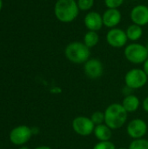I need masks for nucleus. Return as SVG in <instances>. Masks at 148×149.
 I'll list each match as a JSON object with an SVG mask.
<instances>
[{"label": "nucleus", "mask_w": 148, "mask_h": 149, "mask_svg": "<svg viewBox=\"0 0 148 149\" xmlns=\"http://www.w3.org/2000/svg\"><path fill=\"white\" fill-rule=\"evenodd\" d=\"M148 80V76L143 69L134 68L128 71L125 76V83L130 89H140L143 87Z\"/></svg>", "instance_id": "nucleus-5"}, {"label": "nucleus", "mask_w": 148, "mask_h": 149, "mask_svg": "<svg viewBox=\"0 0 148 149\" xmlns=\"http://www.w3.org/2000/svg\"><path fill=\"white\" fill-rule=\"evenodd\" d=\"M84 72L89 79H97L102 76L104 72V66L99 59L90 58L84 65Z\"/></svg>", "instance_id": "nucleus-10"}, {"label": "nucleus", "mask_w": 148, "mask_h": 149, "mask_svg": "<svg viewBox=\"0 0 148 149\" xmlns=\"http://www.w3.org/2000/svg\"><path fill=\"white\" fill-rule=\"evenodd\" d=\"M20 149H30L29 148H27V147H22Z\"/></svg>", "instance_id": "nucleus-26"}, {"label": "nucleus", "mask_w": 148, "mask_h": 149, "mask_svg": "<svg viewBox=\"0 0 148 149\" xmlns=\"http://www.w3.org/2000/svg\"><path fill=\"white\" fill-rule=\"evenodd\" d=\"M128 135L134 139H141L147 133V124L141 119H134L131 120L126 127Z\"/></svg>", "instance_id": "nucleus-9"}, {"label": "nucleus", "mask_w": 148, "mask_h": 149, "mask_svg": "<svg viewBox=\"0 0 148 149\" xmlns=\"http://www.w3.org/2000/svg\"><path fill=\"white\" fill-rule=\"evenodd\" d=\"M34 149H51L50 147H47V146H41V147H38Z\"/></svg>", "instance_id": "nucleus-25"}, {"label": "nucleus", "mask_w": 148, "mask_h": 149, "mask_svg": "<svg viewBox=\"0 0 148 149\" xmlns=\"http://www.w3.org/2000/svg\"><path fill=\"white\" fill-rule=\"evenodd\" d=\"M126 33L128 40L135 42V41H138L139 39L141 38V37L143 35V30H142L141 26L135 24H133L127 27Z\"/></svg>", "instance_id": "nucleus-16"}, {"label": "nucleus", "mask_w": 148, "mask_h": 149, "mask_svg": "<svg viewBox=\"0 0 148 149\" xmlns=\"http://www.w3.org/2000/svg\"><path fill=\"white\" fill-rule=\"evenodd\" d=\"M143 71L146 72V74L148 76V58L143 63Z\"/></svg>", "instance_id": "nucleus-24"}, {"label": "nucleus", "mask_w": 148, "mask_h": 149, "mask_svg": "<svg viewBox=\"0 0 148 149\" xmlns=\"http://www.w3.org/2000/svg\"><path fill=\"white\" fill-rule=\"evenodd\" d=\"M94 135L97 140L99 141H110L113 136L112 129L106 124H101L95 126L94 128Z\"/></svg>", "instance_id": "nucleus-14"}, {"label": "nucleus", "mask_w": 148, "mask_h": 149, "mask_svg": "<svg viewBox=\"0 0 148 149\" xmlns=\"http://www.w3.org/2000/svg\"><path fill=\"white\" fill-rule=\"evenodd\" d=\"M79 9L77 0H57L54 5V14L58 21L65 24L73 22L79 16Z\"/></svg>", "instance_id": "nucleus-1"}, {"label": "nucleus", "mask_w": 148, "mask_h": 149, "mask_svg": "<svg viewBox=\"0 0 148 149\" xmlns=\"http://www.w3.org/2000/svg\"><path fill=\"white\" fill-rule=\"evenodd\" d=\"M106 41L108 45L113 48H121L126 45L128 38L126 31L115 27L108 31L106 34Z\"/></svg>", "instance_id": "nucleus-8"}, {"label": "nucleus", "mask_w": 148, "mask_h": 149, "mask_svg": "<svg viewBox=\"0 0 148 149\" xmlns=\"http://www.w3.org/2000/svg\"><path fill=\"white\" fill-rule=\"evenodd\" d=\"M130 18L133 24L141 27L148 24V6L145 4L134 6L130 12Z\"/></svg>", "instance_id": "nucleus-11"}, {"label": "nucleus", "mask_w": 148, "mask_h": 149, "mask_svg": "<svg viewBox=\"0 0 148 149\" xmlns=\"http://www.w3.org/2000/svg\"><path fill=\"white\" fill-rule=\"evenodd\" d=\"M121 105L127 113H133L139 109L140 101L137 96L133 94H128L124 98Z\"/></svg>", "instance_id": "nucleus-15"}, {"label": "nucleus", "mask_w": 148, "mask_h": 149, "mask_svg": "<svg viewBox=\"0 0 148 149\" xmlns=\"http://www.w3.org/2000/svg\"><path fill=\"white\" fill-rule=\"evenodd\" d=\"M66 58L74 64H85L91 56V49L83 42H72L65 49Z\"/></svg>", "instance_id": "nucleus-3"}, {"label": "nucleus", "mask_w": 148, "mask_h": 149, "mask_svg": "<svg viewBox=\"0 0 148 149\" xmlns=\"http://www.w3.org/2000/svg\"><path fill=\"white\" fill-rule=\"evenodd\" d=\"M142 107H143V109H144L146 112H147L148 113V97H147V98L143 100Z\"/></svg>", "instance_id": "nucleus-23"}, {"label": "nucleus", "mask_w": 148, "mask_h": 149, "mask_svg": "<svg viewBox=\"0 0 148 149\" xmlns=\"http://www.w3.org/2000/svg\"><path fill=\"white\" fill-rule=\"evenodd\" d=\"M121 12L119 9H107L102 15L103 24L109 29L115 28L121 22Z\"/></svg>", "instance_id": "nucleus-13"}, {"label": "nucleus", "mask_w": 148, "mask_h": 149, "mask_svg": "<svg viewBox=\"0 0 148 149\" xmlns=\"http://www.w3.org/2000/svg\"><path fill=\"white\" fill-rule=\"evenodd\" d=\"M32 135L31 128L27 126H18L11 130L10 134V141L14 145L21 146L29 141Z\"/></svg>", "instance_id": "nucleus-7"}, {"label": "nucleus", "mask_w": 148, "mask_h": 149, "mask_svg": "<svg viewBox=\"0 0 148 149\" xmlns=\"http://www.w3.org/2000/svg\"><path fill=\"white\" fill-rule=\"evenodd\" d=\"M105 113V124L112 130L122 127L127 120V112L123 106L119 103H113L107 107Z\"/></svg>", "instance_id": "nucleus-2"}, {"label": "nucleus", "mask_w": 148, "mask_h": 149, "mask_svg": "<svg viewBox=\"0 0 148 149\" xmlns=\"http://www.w3.org/2000/svg\"><path fill=\"white\" fill-rule=\"evenodd\" d=\"M2 4H3V3H2V0H0V10H1V8H2Z\"/></svg>", "instance_id": "nucleus-27"}, {"label": "nucleus", "mask_w": 148, "mask_h": 149, "mask_svg": "<svg viewBox=\"0 0 148 149\" xmlns=\"http://www.w3.org/2000/svg\"><path fill=\"white\" fill-rule=\"evenodd\" d=\"M72 128L74 132L80 136H89L93 133L95 125L91 118L78 116L72 120Z\"/></svg>", "instance_id": "nucleus-6"}, {"label": "nucleus", "mask_w": 148, "mask_h": 149, "mask_svg": "<svg viewBox=\"0 0 148 149\" xmlns=\"http://www.w3.org/2000/svg\"><path fill=\"white\" fill-rule=\"evenodd\" d=\"M93 149H117L115 145L110 141H99L98 142L94 147Z\"/></svg>", "instance_id": "nucleus-22"}, {"label": "nucleus", "mask_w": 148, "mask_h": 149, "mask_svg": "<svg viewBox=\"0 0 148 149\" xmlns=\"http://www.w3.org/2000/svg\"><path fill=\"white\" fill-rule=\"evenodd\" d=\"M133 1H138V0H133Z\"/></svg>", "instance_id": "nucleus-30"}, {"label": "nucleus", "mask_w": 148, "mask_h": 149, "mask_svg": "<svg viewBox=\"0 0 148 149\" xmlns=\"http://www.w3.org/2000/svg\"><path fill=\"white\" fill-rule=\"evenodd\" d=\"M128 149H148V141L146 139H137L131 142Z\"/></svg>", "instance_id": "nucleus-18"}, {"label": "nucleus", "mask_w": 148, "mask_h": 149, "mask_svg": "<svg viewBox=\"0 0 148 149\" xmlns=\"http://www.w3.org/2000/svg\"><path fill=\"white\" fill-rule=\"evenodd\" d=\"M79 10L88 11L94 5V0H77Z\"/></svg>", "instance_id": "nucleus-19"}, {"label": "nucleus", "mask_w": 148, "mask_h": 149, "mask_svg": "<svg viewBox=\"0 0 148 149\" xmlns=\"http://www.w3.org/2000/svg\"><path fill=\"white\" fill-rule=\"evenodd\" d=\"M99 42V36L98 34V31H88L83 38V43L88 47V48H93L96 46Z\"/></svg>", "instance_id": "nucleus-17"}, {"label": "nucleus", "mask_w": 148, "mask_h": 149, "mask_svg": "<svg viewBox=\"0 0 148 149\" xmlns=\"http://www.w3.org/2000/svg\"><path fill=\"white\" fill-rule=\"evenodd\" d=\"M125 0H105V4L107 9H119Z\"/></svg>", "instance_id": "nucleus-21"}, {"label": "nucleus", "mask_w": 148, "mask_h": 149, "mask_svg": "<svg viewBox=\"0 0 148 149\" xmlns=\"http://www.w3.org/2000/svg\"><path fill=\"white\" fill-rule=\"evenodd\" d=\"M146 46H147V50H148V43L147 44V45H146Z\"/></svg>", "instance_id": "nucleus-29"}, {"label": "nucleus", "mask_w": 148, "mask_h": 149, "mask_svg": "<svg viewBox=\"0 0 148 149\" xmlns=\"http://www.w3.org/2000/svg\"><path fill=\"white\" fill-rule=\"evenodd\" d=\"M91 120L94 123L95 126L104 124V122H105V113H102L100 111L94 112L91 116Z\"/></svg>", "instance_id": "nucleus-20"}, {"label": "nucleus", "mask_w": 148, "mask_h": 149, "mask_svg": "<svg viewBox=\"0 0 148 149\" xmlns=\"http://www.w3.org/2000/svg\"><path fill=\"white\" fill-rule=\"evenodd\" d=\"M118 149H128V148H118Z\"/></svg>", "instance_id": "nucleus-28"}, {"label": "nucleus", "mask_w": 148, "mask_h": 149, "mask_svg": "<svg viewBox=\"0 0 148 149\" xmlns=\"http://www.w3.org/2000/svg\"><path fill=\"white\" fill-rule=\"evenodd\" d=\"M126 58L133 64H143L148 58V50L146 45L140 43H132L124 50Z\"/></svg>", "instance_id": "nucleus-4"}, {"label": "nucleus", "mask_w": 148, "mask_h": 149, "mask_svg": "<svg viewBox=\"0 0 148 149\" xmlns=\"http://www.w3.org/2000/svg\"><path fill=\"white\" fill-rule=\"evenodd\" d=\"M84 24L88 31H99L101 30L103 24L102 15H100L99 12L91 10L85 16L84 18Z\"/></svg>", "instance_id": "nucleus-12"}]
</instances>
